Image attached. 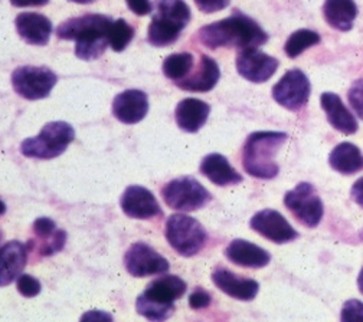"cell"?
I'll list each match as a JSON object with an SVG mask.
<instances>
[{"mask_svg": "<svg viewBox=\"0 0 363 322\" xmlns=\"http://www.w3.org/2000/svg\"><path fill=\"white\" fill-rule=\"evenodd\" d=\"M211 107L196 98H186L180 101L176 107V122L186 132L199 131L208 121Z\"/></svg>", "mask_w": 363, "mask_h": 322, "instance_id": "7402d4cb", "label": "cell"}, {"mask_svg": "<svg viewBox=\"0 0 363 322\" xmlns=\"http://www.w3.org/2000/svg\"><path fill=\"white\" fill-rule=\"evenodd\" d=\"M125 2L128 9L139 16H146L153 11L150 0H125Z\"/></svg>", "mask_w": 363, "mask_h": 322, "instance_id": "d590c367", "label": "cell"}, {"mask_svg": "<svg viewBox=\"0 0 363 322\" xmlns=\"http://www.w3.org/2000/svg\"><path fill=\"white\" fill-rule=\"evenodd\" d=\"M50 0H11V4L16 8H29V6H45Z\"/></svg>", "mask_w": 363, "mask_h": 322, "instance_id": "74e56055", "label": "cell"}, {"mask_svg": "<svg viewBox=\"0 0 363 322\" xmlns=\"http://www.w3.org/2000/svg\"><path fill=\"white\" fill-rule=\"evenodd\" d=\"M231 0H195L196 6L203 13H215L230 5Z\"/></svg>", "mask_w": 363, "mask_h": 322, "instance_id": "836d02e7", "label": "cell"}, {"mask_svg": "<svg viewBox=\"0 0 363 322\" xmlns=\"http://www.w3.org/2000/svg\"><path fill=\"white\" fill-rule=\"evenodd\" d=\"M120 205L123 212L133 219H150L162 216V209L150 190L142 186H130L124 190Z\"/></svg>", "mask_w": 363, "mask_h": 322, "instance_id": "9a60e30c", "label": "cell"}, {"mask_svg": "<svg viewBox=\"0 0 363 322\" xmlns=\"http://www.w3.org/2000/svg\"><path fill=\"white\" fill-rule=\"evenodd\" d=\"M347 98L354 113L363 120V79H357L352 84L347 92Z\"/></svg>", "mask_w": 363, "mask_h": 322, "instance_id": "4dcf8cb0", "label": "cell"}, {"mask_svg": "<svg viewBox=\"0 0 363 322\" xmlns=\"http://www.w3.org/2000/svg\"><path fill=\"white\" fill-rule=\"evenodd\" d=\"M6 212V205L0 200V214H4Z\"/></svg>", "mask_w": 363, "mask_h": 322, "instance_id": "b9f144b4", "label": "cell"}, {"mask_svg": "<svg viewBox=\"0 0 363 322\" xmlns=\"http://www.w3.org/2000/svg\"><path fill=\"white\" fill-rule=\"evenodd\" d=\"M287 134L279 131H257L245 142L242 151V164L245 171L262 180L277 177L280 166L276 157L287 142Z\"/></svg>", "mask_w": 363, "mask_h": 322, "instance_id": "3957f363", "label": "cell"}, {"mask_svg": "<svg viewBox=\"0 0 363 322\" xmlns=\"http://www.w3.org/2000/svg\"><path fill=\"white\" fill-rule=\"evenodd\" d=\"M134 36V29L124 21L118 19L113 22L108 30V43L116 52L124 51Z\"/></svg>", "mask_w": 363, "mask_h": 322, "instance_id": "f546056e", "label": "cell"}, {"mask_svg": "<svg viewBox=\"0 0 363 322\" xmlns=\"http://www.w3.org/2000/svg\"><path fill=\"white\" fill-rule=\"evenodd\" d=\"M212 281L216 288L238 301H252L259 291V285L257 281L241 278V276L223 268H218L213 270Z\"/></svg>", "mask_w": 363, "mask_h": 322, "instance_id": "e0dca14e", "label": "cell"}, {"mask_svg": "<svg viewBox=\"0 0 363 322\" xmlns=\"http://www.w3.org/2000/svg\"><path fill=\"white\" fill-rule=\"evenodd\" d=\"M186 292V284L179 276L167 275L153 281L138 298L135 309L150 321H164L174 311V301Z\"/></svg>", "mask_w": 363, "mask_h": 322, "instance_id": "277c9868", "label": "cell"}, {"mask_svg": "<svg viewBox=\"0 0 363 322\" xmlns=\"http://www.w3.org/2000/svg\"><path fill=\"white\" fill-rule=\"evenodd\" d=\"M310 81L300 69L289 71L272 88V98L290 111H298L310 97Z\"/></svg>", "mask_w": 363, "mask_h": 322, "instance_id": "8fae6325", "label": "cell"}, {"mask_svg": "<svg viewBox=\"0 0 363 322\" xmlns=\"http://www.w3.org/2000/svg\"><path fill=\"white\" fill-rule=\"evenodd\" d=\"M149 111L147 96L139 89H127L113 101L114 117L124 124L140 122Z\"/></svg>", "mask_w": 363, "mask_h": 322, "instance_id": "2e32d148", "label": "cell"}, {"mask_svg": "<svg viewBox=\"0 0 363 322\" xmlns=\"http://www.w3.org/2000/svg\"><path fill=\"white\" fill-rule=\"evenodd\" d=\"M350 196L352 199L360 206L363 207V177H360L353 186H352V190H350Z\"/></svg>", "mask_w": 363, "mask_h": 322, "instance_id": "8d00e7d4", "label": "cell"}, {"mask_svg": "<svg viewBox=\"0 0 363 322\" xmlns=\"http://www.w3.org/2000/svg\"><path fill=\"white\" fill-rule=\"evenodd\" d=\"M322 108L325 110L332 127L343 134H354L357 131V121L352 113L345 107L340 97L333 92H325L320 97Z\"/></svg>", "mask_w": 363, "mask_h": 322, "instance_id": "603a6c76", "label": "cell"}, {"mask_svg": "<svg viewBox=\"0 0 363 322\" xmlns=\"http://www.w3.org/2000/svg\"><path fill=\"white\" fill-rule=\"evenodd\" d=\"M329 164L340 174H354L363 170V154L352 143H342L329 156Z\"/></svg>", "mask_w": 363, "mask_h": 322, "instance_id": "4316f807", "label": "cell"}, {"mask_svg": "<svg viewBox=\"0 0 363 322\" xmlns=\"http://www.w3.org/2000/svg\"><path fill=\"white\" fill-rule=\"evenodd\" d=\"M340 319L343 322H350V321H363V302L357 299H349L345 302L342 308V315Z\"/></svg>", "mask_w": 363, "mask_h": 322, "instance_id": "d6a6232c", "label": "cell"}, {"mask_svg": "<svg viewBox=\"0 0 363 322\" xmlns=\"http://www.w3.org/2000/svg\"><path fill=\"white\" fill-rule=\"evenodd\" d=\"M201 173L216 186H233L242 181V176L220 154H208L201 163Z\"/></svg>", "mask_w": 363, "mask_h": 322, "instance_id": "cb8c5ba5", "label": "cell"}, {"mask_svg": "<svg viewBox=\"0 0 363 322\" xmlns=\"http://www.w3.org/2000/svg\"><path fill=\"white\" fill-rule=\"evenodd\" d=\"M164 235L170 246L186 258L198 255L208 239L203 226L196 219L180 213L167 219Z\"/></svg>", "mask_w": 363, "mask_h": 322, "instance_id": "52a82bcc", "label": "cell"}, {"mask_svg": "<svg viewBox=\"0 0 363 322\" xmlns=\"http://www.w3.org/2000/svg\"><path fill=\"white\" fill-rule=\"evenodd\" d=\"M33 230L38 239L42 241V246L39 248L40 255H54L64 248L67 235L64 230L57 229L54 220L48 217H39L33 223Z\"/></svg>", "mask_w": 363, "mask_h": 322, "instance_id": "484cf974", "label": "cell"}, {"mask_svg": "<svg viewBox=\"0 0 363 322\" xmlns=\"http://www.w3.org/2000/svg\"><path fill=\"white\" fill-rule=\"evenodd\" d=\"M250 224L257 234L274 243H289L298 238V234L287 219L272 209H264L255 213Z\"/></svg>", "mask_w": 363, "mask_h": 322, "instance_id": "4fadbf2b", "label": "cell"}, {"mask_svg": "<svg viewBox=\"0 0 363 322\" xmlns=\"http://www.w3.org/2000/svg\"><path fill=\"white\" fill-rule=\"evenodd\" d=\"M279 61L257 48L242 50L237 58V69L241 76L254 82H267L279 69Z\"/></svg>", "mask_w": 363, "mask_h": 322, "instance_id": "5bb4252c", "label": "cell"}, {"mask_svg": "<svg viewBox=\"0 0 363 322\" xmlns=\"http://www.w3.org/2000/svg\"><path fill=\"white\" fill-rule=\"evenodd\" d=\"M323 15L333 29L347 32L353 28V22L357 16V6L353 0H326Z\"/></svg>", "mask_w": 363, "mask_h": 322, "instance_id": "d4e9b609", "label": "cell"}, {"mask_svg": "<svg viewBox=\"0 0 363 322\" xmlns=\"http://www.w3.org/2000/svg\"><path fill=\"white\" fill-rule=\"evenodd\" d=\"M191 18V9L184 0H159L149 26V42L157 48L174 43Z\"/></svg>", "mask_w": 363, "mask_h": 322, "instance_id": "5b68a950", "label": "cell"}, {"mask_svg": "<svg viewBox=\"0 0 363 322\" xmlns=\"http://www.w3.org/2000/svg\"><path fill=\"white\" fill-rule=\"evenodd\" d=\"M75 131L64 121L48 122L42 131L21 144V153L29 159L50 160L61 156L74 142Z\"/></svg>", "mask_w": 363, "mask_h": 322, "instance_id": "8992f818", "label": "cell"}, {"mask_svg": "<svg viewBox=\"0 0 363 322\" xmlns=\"http://www.w3.org/2000/svg\"><path fill=\"white\" fill-rule=\"evenodd\" d=\"M357 288H359L360 294L363 295V268H362V270L359 273V278H357Z\"/></svg>", "mask_w": 363, "mask_h": 322, "instance_id": "ab89813d", "label": "cell"}, {"mask_svg": "<svg viewBox=\"0 0 363 322\" xmlns=\"http://www.w3.org/2000/svg\"><path fill=\"white\" fill-rule=\"evenodd\" d=\"M113 19L104 15H84L64 22L57 35L60 39L75 40V55L82 61L99 59L107 50L108 30Z\"/></svg>", "mask_w": 363, "mask_h": 322, "instance_id": "7a4b0ae2", "label": "cell"}, {"mask_svg": "<svg viewBox=\"0 0 363 322\" xmlns=\"http://www.w3.org/2000/svg\"><path fill=\"white\" fill-rule=\"evenodd\" d=\"M320 42V36L317 32H313L310 29H300L287 39L284 51L290 58H297L301 55L306 50L311 48V46Z\"/></svg>", "mask_w": 363, "mask_h": 322, "instance_id": "f1b7e54d", "label": "cell"}, {"mask_svg": "<svg viewBox=\"0 0 363 322\" xmlns=\"http://www.w3.org/2000/svg\"><path fill=\"white\" fill-rule=\"evenodd\" d=\"M91 316H96V318H104V319H113L110 315H106V314H97V312H91V314H85L82 316V319H88Z\"/></svg>", "mask_w": 363, "mask_h": 322, "instance_id": "f35d334b", "label": "cell"}, {"mask_svg": "<svg viewBox=\"0 0 363 322\" xmlns=\"http://www.w3.org/2000/svg\"><path fill=\"white\" fill-rule=\"evenodd\" d=\"M225 256L238 266L254 269L265 268L271 260V256L265 249L244 239L233 241L225 249Z\"/></svg>", "mask_w": 363, "mask_h": 322, "instance_id": "ffe728a7", "label": "cell"}, {"mask_svg": "<svg viewBox=\"0 0 363 322\" xmlns=\"http://www.w3.org/2000/svg\"><path fill=\"white\" fill-rule=\"evenodd\" d=\"M18 291L25 298H33L40 292V282L30 275L18 276Z\"/></svg>", "mask_w": 363, "mask_h": 322, "instance_id": "1f68e13d", "label": "cell"}, {"mask_svg": "<svg viewBox=\"0 0 363 322\" xmlns=\"http://www.w3.org/2000/svg\"><path fill=\"white\" fill-rule=\"evenodd\" d=\"M124 265L127 272L135 276V278L162 275L170 268L166 258L143 242H138L130 246L124 258Z\"/></svg>", "mask_w": 363, "mask_h": 322, "instance_id": "7c38bea8", "label": "cell"}, {"mask_svg": "<svg viewBox=\"0 0 363 322\" xmlns=\"http://www.w3.org/2000/svg\"><path fill=\"white\" fill-rule=\"evenodd\" d=\"M194 57L191 54H173L167 57L163 62V74L169 79L179 82L182 79H185L189 72L194 69Z\"/></svg>", "mask_w": 363, "mask_h": 322, "instance_id": "83f0119b", "label": "cell"}, {"mask_svg": "<svg viewBox=\"0 0 363 322\" xmlns=\"http://www.w3.org/2000/svg\"><path fill=\"white\" fill-rule=\"evenodd\" d=\"M57 81V75L43 67H21L12 74L13 89L25 100L47 98Z\"/></svg>", "mask_w": 363, "mask_h": 322, "instance_id": "30bf717a", "label": "cell"}, {"mask_svg": "<svg viewBox=\"0 0 363 322\" xmlns=\"http://www.w3.org/2000/svg\"><path fill=\"white\" fill-rule=\"evenodd\" d=\"M71 2H75V4H79V5H86V4H93L94 0H71Z\"/></svg>", "mask_w": 363, "mask_h": 322, "instance_id": "60d3db41", "label": "cell"}, {"mask_svg": "<svg viewBox=\"0 0 363 322\" xmlns=\"http://www.w3.org/2000/svg\"><path fill=\"white\" fill-rule=\"evenodd\" d=\"M211 301H212L211 295H209L206 291L201 289V288H198L196 291H194L192 295L189 297V305H191L194 309H203V308H208V306L211 305Z\"/></svg>", "mask_w": 363, "mask_h": 322, "instance_id": "e575fe53", "label": "cell"}, {"mask_svg": "<svg viewBox=\"0 0 363 322\" xmlns=\"http://www.w3.org/2000/svg\"><path fill=\"white\" fill-rule=\"evenodd\" d=\"M284 205L307 227H315L323 219L325 206L311 183H298L293 190L287 192Z\"/></svg>", "mask_w": 363, "mask_h": 322, "instance_id": "9c48e42d", "label": "cell"}, {"mask_svg": "<svg viewBox=\"0 0 363 322\" xmlns=\"http://www.w3.org/2000/svg\"><path fill=\"white\" fill-rule=\"evenodd\" d=\"M220 76L218 64L208 55H201L198 69L188 75L185 79L176 82V85L185 91L208 92L213 89Z\"/></svg>", "mask_w": 363, "mask_h": 322, "instance_id": "44dd1931", "label": "cell"}, {"mask_svg": "<svg viewBox=\"0 0 363 322\" xmlns=\"http://www.w3.org/2000/svg\"><path fill=\"white\" fill-rule=\"evenodd\" d=\"M28 251L23 243L12 241L0 248V287L12 284L23 270Z\"/></svg>", "mask_w": 363, "mask_h": 322, "instance_id": "ac0fdd59", "label": "cell"}, {"mask_svg": "<svg viewBox=\"0 0 363 322\" xmlns=\"http://www.w3.org/2000/svg\"><path fill=\"white\" fill-rule=\"evenodd\" d=\"M15 23L19 36L26 43L43 46L50 42L52 35V23L47 16L39 13H21Z\"/></svg>", "mask_w": 363, "mask_h": 322, "instance_id": "d6986e66", "label": "cell"}, {"mask_svg": "<svg viewBox=\"0 0 363 322\" xmlns=\"http://www.w3.org/2000/svg\"><path fill=\"white\" fill-rule=\"evenodd\" d=\"M199 40L211 50L257 48L268 40L267 32L250 16L235 12L230 18L206 25L199 30Z\"/></svg>", "mask_w": 363, "mask_h": 322, "instance_id": "6da1fadb", "label": "cell"}, {"mask_svg": "<svg viewBox=\"0 0 363 322\" xmlns=\"http://www.w3.org/2000/svg\"><path fill=\"white\" fill-rule=\"evenodd\" d=\"M166 205L179 212H194L211 202V193L195 177H179L162 189Z\"/></svg>", "mask_w": 363, "mask_h": 322, "instance_id": "ba28073f", "label": "cell"}]
</instances>
